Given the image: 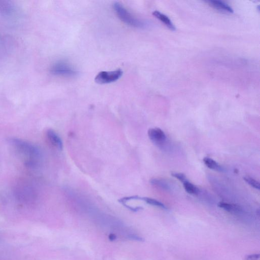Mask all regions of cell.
Listing matches in <instances>:
<instances>
[{
    "mask_svg": "<svg viewBox=\"0 0 260 260\" xmlns=\"http://www.w3.org/2000/svg\"><path fill=\"white\" fill-rule=\"evenodd\" d=\"M8 141L16 152L26 157V164L28 166L35 167L37 165L41 153L36 146L25 140L16 138H11Z\"/></svg>",
    "mask_w": 260,
    "mask_h": 260,
    "instance_id": "cell-1",
    "label": "cell"
},
{
    "mask_svg": "<svg viewBox=\"0 0 260 260\" xmlns=\"http://www.w3.org/2000/svg\"><path fill=\"white\" fill-rule=\"evenodd\" d=\"M113 7L119 18L128 25L140 29L145 28L149 25L147 22L135 18L121 3L115 2Z\"/></svg>",
    "mask_w": 260,
    "mask_h": 260,
    "instance_id": "cell-2",
    "label": "cell"
},
{
    "mask_svg": "<svg viewBox=\"0 0 260 260\" xmlns=\"http://www.w3.org/2000/svg\"><path fill=\"white\" fill-rule=\"evenodd\" d=\"M52 74L65 77H73L77 74V71L68 63L59 61L55 63L51 67Z\"/></svg>",
    "mask_w": 260,
    "mask_h": 260,
    "instance_id": "cell-3",
    "label": "cell"
},
{
    "mask_svg": "<svg viewBox=\"0 0 260 260\" xmlns=\"http://www.w3.org/2000/svg\"><path fill=\"white\" fill-rule=\"evenodd\" d=\"M123 72L121 69L113 71H102L97 74L95 82L100 85L110 84L118 80L123 75Z\"/></svg>",
    "mask_w": 260,
    "mask_h": 260,
    "instance_id": "cell-4",
    "label": "cell"
},
{
    "mask_svg": "<svg viewBox=\"0 0 260 260\" xmlns=\"http://www.w3.org/2000/svg\"><path fill=\"white\" fill-rule=\"evenodd\" d=\"M150 140L156 145L160 146L164 144L166 140L164 132L158 128H151L148 131Z\"/></svg>",
    "mask_w": 260,
    "mask_h": 260,
    "instance_id": "cell-5",
    "label": "cell"
},
{
    "mask_svg": "<svg viewBox=\"0 0 260 260\" xmlns=\"http://www.w3.org/2000/svg\"><path fill=\"white\" fill-rule=\"evenodd\" d=\"M49 142L56 149L62 151L63 149L62 140L58 134L52 129H48L46 133Z\"/></svg>",
    "mask_w": 260,
    "mask_h": 260,
    "instance_id": "cell-6",
    "label": "cell"
},
{
    "mask_svg": "<svg viewBox=\"0 0 260 260\" xmlns=\"http://www.w3.org/2000/svg\"><path fill=\"white\" fill-rule=\"evenodd\" d=\"M209 5L216 10L224 13H233V8L225 2L219 0H211L208 1Z\"/></svg>",
    "mask_w": 260,
    "mask_h": 260,
    "instance_id": "cell-7",
    "label": "cell"
},
{
    "mask_svg": "<svg viewBox=\"0 0 260 260\" xmlns=\"http://www.w3.org/2000/svg\"><path fill=\"white\" fill-rule=\"evenodd\" d=\"M153 15L162 23H163L170 30L175 31L176 28L171 20L165 14L159 11H155L153 12Z\"/></svg>",
    "mask_w": 260,
    "mask_h": 260,
    "instance_id": "cell-8",
    "label": "cell"
},
{
    "mask_svg": "<svg viewBox=\"0 0 260 260\" xmlns=\"http://www.w3.org/2000/svg\"><path fill=\"white\" fill-rule=\"evenodd\" d=\"M203 162L205 165L209 168L218 171L223 170L222 167L218 163V162L212 159L205 157L203 159Z\"/></svg>",
    "mask_w": 260,
    "mask_h": 260,
    "instance_id": "cell-9",
    "label": "cell"
},
{
    "mask_svg": "<svg viewBox=\"0 0 260 260\" xmlns=\"http://www.w3.org/2000/svg\"><path fill=\"white\" fill-rule=\"evenodd\" d=\"M14 6L9 2L0 1V12L5 15H10L14 11Z\"/></svg>",
    "mask_w": 260,
    "mask_h": 260,
    "instance_id": "cell-10",
    "label": "cell"
},
{
    "mask_svg": "<svg viewBox=\"0 0 260 260\" xmlns=\"http://www.w3.org/2000/svg\"><path fill=\"white\" fill-rule=\"evenodd\" d=\"M218 206L227 211H229V212L240 213L241 210L240 208L237 205H232L225 202L219 203L218 204Z\"/></svg>",
    "mask_w": 260,
    "mask_h": 260,
    "instance_id": "cell-11",
    "label": "cell"
},
{
    "mask_svg": "<svg viewBox=\"0 0 260 260\" xmlns=\"http://www.w3.org/2000/svg\"><path fill=\"white\" fill-rule=\"evenodd\" d=\"M139 200H142L144 201L145 202H146V203H148L153 206H157V207L163 208V209H166V207L164 204H162L161 202L156 199H153V198H148V197H139Z\"/></svg>",
    "mask_w": 260,
    "mask_h": 260,
    "instance_id": "cell-12",
    "label": "cell"
},
{
    "mask_svg": "<svg viewBox=\"0 0 260 260\" xmlns=\"http://www.w3.org/2000/svg\"><path fill=\"white\" fill-rule=\"evenodd\" d=\"M184 184L186 191L191 195H197L199 193V189L189 181H186Z\"/></svg>",
    "mask_w": 260,
    "mask_h": 260,
    "instance_id": "cell-13",
    "label": "cell"
},
{
    "mask_svg": "<svg viewBox=\"0 0 260 260\" xmlns=\"http://www.w3.org/2000/svg\"><path fill=\"white\" fill-rule=\"evenodd\" d=\"M243 179L244 180H245V182L249 184L251 186L259 190L260 189V183L256 180H254V178L249 176H246L244 177Z\"/></svg>",
    "mask_w": 260,
    "mask_h": 260,
    "instance_id": "cell-14",
    "label": "cell"
},
{
    "mask_svg": "<svg viewBox=\"0 0 260 260\" xmlns=\"http://www.w3.org/2000/svg\"><path fill=\"white\" fill-rule=\"evenodd\" d=\"M151 183L153 185H155L164 189H167L168 188L167 184L162 181L158 180V179H153V180L151 181Z\"/></svg>",
    "mask_w": 260,
    "mask_h": 260,
    "instance_id": "cell-15",
    "label": "cell"
},
{
    "mask_svg": "<svg viewBox=\"0 0 260 260\" xmlns=\"http://www.w3.org/2000/svg\"><path fill=\"white\" fill-rule=\"evenodd\" d=\"M172 176L176 178L179 181H180L183 183L187 181L186 176L185 174L181 173L173 172L171 173Z\"/></svg>",
    "mask_w": 260,
    "mask_h": 260,
    "instance_id": "cell-16",
    "label": "cell"
},
{
    "mask_svg": "<svg viewBox=\"0 0 260 260\" xmlns=\"http://www.w3.org/2000/svg\"><path fill=\"white\" fill-rule=\"evenodd\" d=\"M139 197L137 196L127 197L123 198L119 200V202L122 204L126 203L128 201H131L132 200H139Z\"/></svg>",
    "mask_w": 260,
    "mask_h": 260,
    "instance_id": "cell-17",
    "label": "cell"
},
{
    "mask_svg": "<svg viewBox=\"0 0 260 260\" xmlns=\"http://www.w3.org/2000/svg\"><path fill=\"white\" fill-rule=\"evenodd\" d=\"M260 258V254H253L247 256L246 260H259Z\"/></svg>",
    "mask_w": 260,
    "mask_h": 260,
    "instance_id": "cell-18",
    "label": "cell"
}]
</instances>
